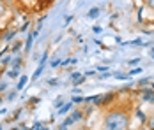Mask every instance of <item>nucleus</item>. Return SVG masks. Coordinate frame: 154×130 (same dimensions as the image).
<instances>
[{
    "label": "nucleus",
    "instance_id": "nucleus-1",
    "mask_svg": "<svg viewBox=\"0 0 154 130\" xmlns=\"http://www.w3.org/2000/svg\"><path fill=\"white\" fill-rule=\"evenodd\" d=\"M131 111L128 107L112 105L105 113L101 130H128L131 129Z\"/></svg>",
    "mask_w": 154,
    "mask_h": 130
},
{
    "label": "nucleus",
    "instance_id": "nucleus-2",
    "mask_svg": "<svg viewBox=\"0 0 154 130\" xmlns=\"http://www.w3.org/2000/svg\"><path fill=\"white\" fill-rule=\"evenodd\" d=\"M83 116H85V111H83V109H73L69 114L66 116V120L62 121V125H66V127H73L75 123H78V121L83 120Z\"/></svg>",
    "mask_w": 154,
    "mask_h": 130
},
{
    "label": "nucleus",
    "instance_id": "nucleus-3",
    "mask_svg": "<svg viewBox=\"0 0 154 130\" xmlns=\"http://www.w3.org/2000/svg\"><path fill=\"white\" fill-rule=\"evenodd\" d=\"M115 99H117V91H108L105 95H101V100H99L97 107H112Z\"/></svg>",
    "mask_w": 154,
    "mask_h": 130
},
{
    "label": "nucleus",
    "instance_id": "nucleus-4",
    "mask_svg": "<svg viewBox=\"0 0 154 130\" xmlns=\"http://www.w3.org/2000/svg\"><path fill=\"white\" fill-rule=\"evenodd\" d=\"M138 99L140 102H145V104H154V91L151 88H142L138 93Z\"/></svg>",
    "mask_w": 154,
    "mask_h": 130
},
{
    "label": "nucleus",
    "instance_id": "nucleus-5",
    "mask_svg": "<svg viewBox=\"0 0 154 130\" xmlns=\"http://www.w3.org/2000/svg\"><path fill=\"white\" fill-rule=\"evenodd\" d=\"M131 118H135L140 125H145V121H147V113H145L142 107H137V109L131 113Z\"/></svg>",
    "mask_w": 154,
    "mask_h": 130
},
{
    "label": "nucleus",
    "instance_id": "nucleus-6",
    "mask_svg": "<svg viewBox=\"0 0 154 130\" xmlns=\"http://www.w3.org/2000/svg\"><path fill=\"white\" fill-rule=\"evenodd\" d=\"M18 33H20V32H18V30H14V28L5 30V32L2 33V41H4V42H11L16 35H18Z\"/></svg>",
    "mask_w": 154,
    "mask_h": 130
},
{
    "label": "nucleus",
    "instance_id": "nucleus-7",
    "mask_svg": "<svg viewBox=\"0 0 154 130\" xmlns=\"http://www.w3.org/2000/svg\"><path fill=\"white\" fill-rule=\"evenodd\" d=\"M73 107H75V104H73V102H66L60 109L57 111V116H67L71 111H73Z\"/></svg>",
    "mask_w": 154,
    "mask_h": 130
},
{
    "label": "nucleus",
    "instance_id": "nucleus-8",
    "mask_svg": "<svg viewBox=\"0 0 154 130\" xmlns=\"http://www.w3.org/2000/svg\"><path fill=\"white\" fill-rule=\"evenodd\" d=\"M27 83H29V76H27V74H21V76H20V79H18V83H16V91H21V90H23V88L27 86Z\"/></svg>",
    "mask_w": 154,
    "mask_h": 130
},
{
    "label": "nucleus",
    "instance_id": "nucleus-9",
    "mask_svg": "<svg viewBox=\"0 0 154 130\" xmlns=\"http://www.w3.org/2000/svg\"><path fill=\"white\" fill-rule=\"evenodd\" d=\"M32 44H34V35H32V32L27 35V41H25V44H23V49H25V53H29L32 49Z\"/></svg>",
    "mask_w": 154,
    "mask_h": 130
},
{
    "label": "nucleus",
    "instance_id": "nucleus-10",
    "mask_svg": "<svg viewBox=\"0 0 154 130\" xmlns=\"http://www.w3.org/2000/svg\"><path fill=\"white\" fill-rule=\"evenodd\" d=\"M43 71H45V65H43V63H39V65H37V69H35V72L32 74L30 81H37V79L41 77V74H43Z\"/></svg>",
    "mask_w": 154,
    "mask_h": 130
},
{
    "label": "nucleus",
    "instance_id": "nucleus-11",
    "mask_svg": "<svg viewBox=\"0 0 154 130\" xmlns=\"http://www.w3.org/2000/svg\"><path fill=\"white\" fill-rule=\"evenodd\" d=\"M99 14H101V9H99V7H92V9H89L87 18H89V19H96V18H99Z\"/></svg>",
    "mask_w": 154,
    "mask_h": 130
},
{
    "label": "nucleus",
    "instance_id": "nucleus-12",
    "mask_svg": "<svg viewBox=\"0 0 154 130\" xmlns=\"http://www.w3.org/2000/svg\"><path fill=\"white\" fill-rule=\"evenodd\" d=\"M21 67H23L21 58H20V56L13 58V62H11V69H14V71H21Z\"/></svg>",
    "mask_w": 154,
    "mask_h": 130
},
{
    "label": "nucleus",
    "instance_id": "nucleus-13",
    "mask_svg": "<svg viewBox=\"0 0 154 130\" xmlns=\"http://www.w3.org/2000/svg\"><path fill=\"white\" fill-rule=\"evenodd\" d=\"M145 130H154V113L151 116H147V121H145Z\"/></svg>",
    "mask_w": 154,
    "mask_h": 130
},
{
    "label": "nucleus",
    "instance_id": "nucleus-14",
    "mask_svg": "<svg viewBox=\"0 0 154 130\" xmlns=\"http://www.w3.org/2000/svg\"><path fill=\"white\" fill-rule=\"evenodd\" d=\"M113 77H115V79H119V81H128V79H131V76H129V74H124V72H115V74H113Z\"/></svg>",
    "mask_w": 154,
    "mask_h": 130
},
{
    "label": "nucleus",
    "instance_id": "nucleus-15",
    "mask_svg": "<svg viewBox=\"0 0 154 130\" xmlns=\"http://www.w3.org/2000/svg\"><path fill=\"white\" fill-rule=\"evenodd\" d=\"M69 63H71V65H76L78 60H76V58H66V60H62V62H60V67H67Z\"/></svg>",
    "mask_w": 154,
    "mask_h": 130
},
{
    "label": "nucleus",
    "instance_id": "nucleus-16",
    "mask_svg": "<svg viewBox=\"0 0 154 130\" xmlns=\"http://www.w3.org/2000/svg\"><path fill=\"white\" fill-rule=\"evenodd\" d=\"M20 76H21L20 71H14V69H9V71H7V77H9V79H20Z\"/></svg>",
    "mask_w": 154,
    "mask_h": 130
},
{
    "label": "nucleus",
    "instance_id": "nucleus-17",
    "mask_svg": "<svg viewBox=\"0 0 154 130\" xmlns=\"http://www.w3.org/2000/svg\"><path fill=\"white\" fill-rule=\"evenodd\" d=\"M21 46H23V42H20V41H14V44L11 46V53H13V55H16V53L21 49Z\"/></svg>",
    "mask_w": 154,
    "mask_h": 130
},
{
    "label": "nucleus",
    "instance_id": "nucleus-18",
    "mask_svg": "<svg viewBox=\"0 0 154 130\" xmlns=\"http://www.w3.org/2000/svg\"><path fill=\"white\" fill-rule=\"evenodd\" d=\"M137 85H138L140 88H147L149 85H151V77H142V79H140Z\"/></svg>",
    "mask_w": 154,
    "mask_h": 130
},
{
    "label": "nucleus",
    "instance_id": "nucleus-19",
    "mask_svg": "<svg viewBox=\"0 0 154 130\" xmlns=\"http://www.w3.org/2000/svg\"><path fill=\"white\" fill-rule=\"evenodd\" d=\"M11 62H13V56H11V55H5V56L0 60V65L7 67V65H11Z\"/></svg>",
    "mask_w": 154,
    "mask_h": 130
},
{
    "label": "nucleus",
    "instance_id": "nucleus-20",
    "mask_svg": "<svg viewBox=\"0 0 154 130\" xmlns=\"http://www.w3.org/2000/svg\"><path fill=\"white\" fill-rule=\"evenodd\" d=\"M142 71H143V69H142V65H138V67H133V69H129V76H131V77H133V76H137V74H142Z\"/></svg>",
    "mask_w": 154,
    "mask_h": 130
},
{
    "label": "nucleus",
    "instance_id": "nucleus-21",
    "mask_svg": "<svg viewBox=\"0 0 154 130\" xmlns=\"http://www.w3.org/2000/svg\"><path fill=\"white\" fill-rule=\"evenodd\" d=\"M140 60H142V58H133V60H128V65H129L131 69H133V67H138V65H140Z\"/></svg>",
    "mask_w": 154,
    "mask_h": 130
},
{
    "label": "nucleus",
    "instance_id": "nucleus-22",
    "mask_svg": "<svg viewBox=\"0 0 154 130\" xmlns=\"http://www.w3.org/2000/svg\"><path fill=\"white\" fill-rule=\"evenodd\" d=\"M83 76V72H71V76H69V79H71V83H75L76 79H80Z\"/></svg>",
    "mask_w": 154,
    "mask_h": 130
},
{
    "label": "nucleus",
    "instance_id": "nucleus-23",
    "mask_svg": "<svg viewBox=\"0 0 154 130\" xmlns=\"http://www.w3.org/2000/svg\"><path fill=\"white\" fill-rule=\"evenodd\" d=\"M71 102L76 105V104H83V97L82 95H75V97H71Z\"/></svg>",
    "mask_w": 154,
    "mask_h": 130
},
{
    "label": "nucleus",
    "instance_id": "nucleus-24",
    "mask_svg": "<svg viewBox=\"0 0 154 130\" xmlns=\"http://www.w3.org/2000/svg\"><path fill=\"white\" fill-rule=\"evenodd\" d=\"M85 81H87V77H85V76H82V77H80V79H76V81H75V83H73V86H75V88L82 86V85H83V83H85Z\"/></svg>",
    "mask_w": 154,
    "mask_h": 130
},
{
    "label": "nucleus",
    "instance_id": "nucleus-25",
    "mask_svg": "<svg viewBox=\"0 0 154 130\" xmlns=\"http://www.w3.org/2000/svg\"><path fill=\"white\" fill-rule=\"evenodd\" d=\"M5 13H7V4L5 2H0V18L5 16Z\"/></svg>",
    "mask_w": 154,
    "mask_h": 130
},
{
    "label": "nucleus",
    "instance_id": "nucleus-26",
    "mask_svg": "<svg viewBox=\"0 0 154 130\" xmlns=\"http://www.w3.org/2000/svg\"><path fill=\"white\" fill-rule=\"evenodd\" d=\"M97 77H99V81H103V79H108V77H113V74L112 72H103V74H97Z\"/></svg>",
    "mask_w": 154,
    "mask_h": 130
},
{
    "label": "nucleus",
    "instance_id": "nucleus-27",
    "mask_svg": "<svg viewBox=\"0 0 154 130\" xmlns=\"http://www.w3.org/2000/svg\"><path fill=\"white\" fill-rule=\"evenodd\" d=\"M143 4H145V7H147V9L154 11V0H143Z\"/></svg>",
    "mask_w": 154,
    "mask_h": 130
},
{
    "label": "nucleus",
    "instance_id": "nucleus-28",
    "mask_svg": "<svg viewBox=\"0 0 154 130\" xmlns=\"http://www.w3.org/2000/svg\"><path fill=\"white\" fill-rule=\"evenodd\" d=\"M29 27H30V19H27V21H25V23L20 27V30H18V32H25V30L29 28Z\"/></svg>",
    "mask_w": 154,
    "mask_h": 130
},
{
    "label": "nucleus",
    "instance_id": "nucleus-29",
    "mask_svg": "<svg viewBox=\"0 0 154 130\" xmlns=\"http://www.w3.org/2000/svg\"><path fill=\"white\" fill-rule=\"evenodd\" d=\"M60 62H62V60L57 58V60H51V62H50V65H51L53 69H57V67H60Z\"/></svg>",
    "mask_w": 154,
    "mask_h": 130
},
{
    "label": "nucleus",
    "instance_id": "nucleus-30",
    "mask_svg": "<svg viewBox=\"0 0 154 130\" xmlns=\"http://www.w3.org/2000/svg\"><path fill=\"white\" fill-rule=\"evenodd\" d=\"M48 85H50V86H57V85H59V79H57V77H51V79H48Z\"/></svg>",
    "mask_w": 154,
    "mask_h": 130
},
{
    "label": "nucleus",
    "instance_id": "nucleus-31",
    "mask_svg": "<svg viewBox=\"0 0 154 130\" xmlns=\"http://www.w3.org/2000/svg\"><path fill=\"white\" fill-rule=\"evenodd\" d=\"M48 55H50V53H48V51H45V53H43V58H41V62H39V63L46 65V62H48Z\"/></svg>",
    "mask_w": 154,
    "mask_h": 130
},
{
    "label": "nucleus",
    "instance_id": "nucleus-32",
    "mask_svg": "<svg viewBox=\"0 0 154 130\" xmlns=\"http://www.w3.org/2000/svg\"><path fill=\"white\" fill-rule=\"evenodd\" d=\"M96 72H108V67H106V65H97Z\"/></svg>",
    "mask_w": 154,
    "mask_h": 130
},
{
    "label": "nucleus",
    "instance_id": "nucleus-33",
    "mask_svg": "<svg viewBox=\"0 0 154 130\" xmlns=\"http://www.w3.org/2000/svg\"><path fill=\"white\" fill-rule=\"evenodd\" d=\"M16 93H18V91H16V90H13V91H9V93H7V97H5V99H7V100H13V99H14V97H16Z\"/></svg>",
    "mask_w": 154,
    "mask_h": 130
},
{
    "label": "nucleus",
    "instance_id": "nucleus-34",
    "mask_svg": "<svg viewBox=\"0 0 154 130\" xmlns=\"http://www.w3.org/2000/svg\"><path fill=\"white\" fill-rule=\"evenodd\" d=\"M7 86H9V85H7L5 81H0V93H4V91L7 90Z\"/></svg>",
    "mask_w": 154,
    "mask_h": 130
},
{
    "label": "nucleus",
    "instance_id": "nucleus-35",
    "mask_svg": "<svg viewBox=\"0 0 154 130\" xmlns=\"http://www.w3.org/2000/svg\"><path fill=\"white\" fill-rule=\"evenodd\" d=\"M53 105H55V109H60L62 105H64V102H62V99H57V100H55V104H53Z\"/></svg>",
    "mask_w": 154,
    "mask_h": 130
},
{
    "label": "nucleus",
    "instance_id": "nucleus-36",
    "mask_svg": "<svg viewBox=\"0 0 154 130\" xmlns=\"http://www.w3.org/2000/svg\"><path fill=\"white\" fill-rule=\"evenodd\" d=\"M92 32H94V33H101V32H103V27H99V25H94Z\"/></svg>",
    "mask_w": 154,
    "mask_h": 130
},
{
    "label": "nucleus",
    "instance_id": "nucleus-37",
    "mask_svg": "<svg viewBox=\"0 0 154 130\" xmlns=\"http://www.w3.org/2000/svg\"><path fill=\"white\" fill-rule=\"evenodd\" d=\"M41 127H43V125H41V123L37 121V123H34V127H32L30 130H41Z\"/></svg>",
    "mask_w": 154,
    "mask_h": 130
},
{
    "label": "nucleus",
    "instance_id": "nucleus-38",
    "mask_svg": "<svg viewBox=\"0 0 154 130\" xmlns=\"http://www.w3.org/2000/svg\"><path fill=\"white\" fill-rule=\"evenodd\" d=\"M71 21H73V16H66V19H64V23H66V25H69Z\"/></svg>",
    "mask_w": 154,
    "mask_h": 130
},
{
    "label": "nucleus",
    "instance_id": "nucleus-39",
    "mask_svg": "<svg viewBox=\"0 0 154 130\" xmlns=\"http://www.w3.org/2000/svg\"><path fill=\"white\" fill-rule=\"evenodd\" d=\"M149 56H151V58H152V60H154V46H152V48H151V51H149Z\"/></svg>",
    "mask_w": 154,
    "mask_h": 130
},
{
    "label": "nucleus",
    "instance_id": "nucleus-40",
    "mask_svg": "<svg viewBox=\"0 0 154 130\" xmlns=\"http://www.w3.org/2000/svg\"><path fill=\"white\" fill-rule=\"evenodd\" d=\"M37 100H39V99H37V97H34V99H30V104L34 105V104H37Z\"/></svg>",
    "mask_w": 154,
    "mask_h": 130
},
{
    "label": "nucleus",
    "instance_id": "nucleus-41",
    "mask_svg": "<svg viewBox=\"0 0 154 130\" xmlns=\"http://www.w3.org/2000/svg\"><path fill=\"white\" fill-rule=\"evenodd\" d=\"M128 130H145V129H142V127H140V129H128Z\"/></svg>",
    "mask_w": 154,
    "mask_h": 130
},
{
    "label": "nucleus",
    "instance_id": "nucleus-42",
    "mask_svg": "<svg viewBox=\"0 0 154 130\" xmlns=\"http://www.w3.org/2000/svg\"><path fill=\"white\" fill-rule=\"evenodd\" d=\"M5 113V109H0V114H4Z\"/></svg>",
    "mask_w": 154,
    "mask_h": 130
},
{
    "label": "nucleus",
    "instance_id": "nucleus-43",
    "mask_svg": "<svg viewBox=\"0 0 154 130\" xmlns=\"http://www.w3.org/2000/svg\"><path fill=\"white\" fill-rule=\"evenodd\" d=\"M41 130H50V129H48V127H41Z\"/></svg>",
    "mask_w": 154,
    "mask_h": 130
},
{
    "label": "nucleus",
    "instance_id": "nucleus-44",
    "mask_svg": "<svg viewBox=\"0 0 154 130\" xmlns=\"http://www.w3.org/2000/svg\"><path fill=\"white\" fill-rule=\"evenodd\" d=\"M0 130H4V129H2V125H0Z\"/></svg>",
    "mask_w": 154,
    "mask_h": 130
},
{
    "label": "nucleus",
    "instance_id": "nucleus-45",
    "mask_svg": "<svg viewBox=\"0 0 154 130\" xmlns=\"http://www.w3.org/2000/svg\"><path fill=\"white\" fill-rule=\"evenodd\" d=\"M0 2H5V0H0Z\"/></svg>",
    "mask_w": 154,
    "mask_h": 130
}]
</instances>
